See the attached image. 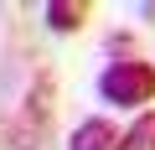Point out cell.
I'll use <instances>...</instances> for the list:
<instances>
[{
    "instance_id": "4",
    "label": "cell",
    "mask_w": 155,
    "mask_h": 150,
    "mask_svg": "<svg viewBox=\"0 0 155 150\" xmlns=\"http://www.w3.org/2000/svg\"><path fill=\"white\" fill-rule=\"evenodd\" d=\"M124 150H155V109H145V114L129 124V135H124Z\"/></svg>"
},
{
    "instance_id": "2",
    "label": "cell",
    "mask_w": 155,
    "mask_h": 150,
    "mask_svg": "<svg viewBox=\"0 0 155 150\" xmlns=\"http://www.w3.org/2000/svg\"><path fill=\"white\" fill-rule=\"evenodd\" d=\"M67 150H124V135H119L114 119H83L72 129Z\"/></svg>"
},
{
    "instance_id": "3",
    "label": "cell",
    "mask_w": 155,
    "mask_h": 150,
    "mask_svg": "<svg viewBox=\"0 0 155 150\" xmlns=\"http://www.w3.org/2000/svg\"><path fill=\"white\" fill-rule=\"evenodd\" d=\"M41 16H47V26H52L57 36H72V31H83V26H88L93 5H88V0H47Z\"/></svg>"
},
{
    "instance_id": "1",
    "label": "cell",
    "mask_w": 155,
    "mask_h": 150,
    "mask_svg": "<svg viewBox=\"0 0 155 150\" xmlns=\"http://www.w3.org/2000/svg\"><path fill=\"white\" fill-rule=\"evenodd\" d=\"M98 93H104V104L145 109V104H155V67L150 62H109L98 78Z\"/></svg>"
},
{
    "instance_id": "5",
    "label": "cell",
    "mask_w": 155,
    "mask_h": 150,
    "mask_svg": "<svg viewBox=\"0 0 155 150\" xmlns=\"http://www.w3.org/2000/svg\"><path fill=\"white\" fill-rule=\"evenodd\" d=\"M140 16H150V21H155V0H145V5H140Z\"/></svg>"
}]
</instances>
